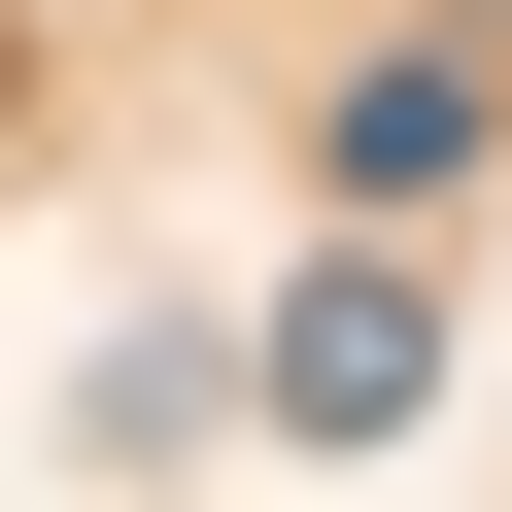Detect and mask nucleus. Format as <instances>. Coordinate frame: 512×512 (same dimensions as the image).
Here are the masks:
<instances>
[{"instance_id":"f257e3e1","label":"nucleus","mask_w":512,"mask_h":512,"mask_svg":"<svg viewBox=\"0 0 512 512\" xmlns=\"http://www.w3.org/2000/svg\"><path fill=\"white\" fill-rule=\"evenodd\" d=\"M239 410H274V444H410V410H444V308L376 274V205H342V274H308L274 342H239Z\"/></svg>"},{"instance_id":"f03ea898","label":"nucleus","mask_w":512,"mask_h":512,"mask_svg":"<svg viewBox=\"0 0 512 512\" xmlns=\"http://www.w3.org/2000/svg\"><path fill=\"white\" fill-rule=\"evenodd\" d=\"M478 137H512V103H478V69H444V35H376V69H342V103H308V171H342V205H444V171H478Z\"/></svg>"}]
</instances>
